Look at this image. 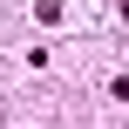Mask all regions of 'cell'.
Listing matches in <instances>:
<instances>
[{"mask_svg":"<svg viewBox=\"0 0 129 129\" xmlns=\"http://www.w3.org/2000/svg\"><path fill=\"white\" fill-rule=\"evenodd\" d=\"M122 20H129V0H122Z\"/></svg>","mask_w":129,"mask_h":129,"instance_id":"1","label":"cell"}]
</instances>
